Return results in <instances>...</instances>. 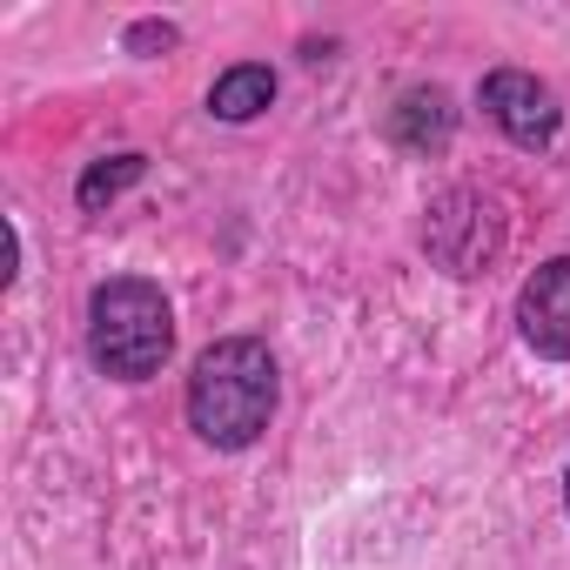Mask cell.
Returning <instances> with one entry per match:
<instances>
[{
    "mask_svg": "<svg viewBox=\"0 0 570 570\" xmlns=\"http://www.w3.org/2000/svg\"><path fill=\"white\" fill-rule=\"evenodd\" d=\"M275 403H282V370L255 336H222L188 370V430L215 450H248L275 423Z\"/></svg>",
    "mask_w": 570,
    "mask_h": 570,
    "instance_id": "6da1fadb",
    "label": "cell"
},
{
    "mask_svg": "<svg viewBox=\"0 0 570 570\" xmlns=\"http://www.w3.org/2000/svg\"><path fill=\"white\" fill-rule=\"evenodd\" d=\"M175 350V309L155 282L115 275L88 296V356L115 383H148Z\"/></svg>",
    "mask_w": 570,
    "mask_h": 570,
    "instance_id": "7a4b0ae2",
    "label": "cell"
},
{
    "mask_svg": "<svg viewBox=\"0 0 570 570\" xmlns=\"http://www.w3.org/2000/svg\"><path fill=\"white\" fill-rule=\"evenodd\" d=\"M476 101H483V115H490L517 148H543V141L557 135V121H563L557 95H550L537 75H523V68H497V75H483Z\"/></svg>",
    "mask_w": 570,
    "mask_h": 570,
    "instance_id": "3957f363",
    "label": "cell"
},
{
    "mask_svg": "<svg viewBox=\"0 0 570 570\" xmlns=\"http://www.w3.org/2000/svg\"><path fill=\"white\" fill-rule=\"evenodd\" d=\"M517 323H523V343L550 363H570V255L543 262L523 296H517Z\"/></svg>",
    "mask_w": 570,
    "mask_h": 570,
    "instance_id": "277c9868",
    "label": "cell"
},
{
    "mask_svg": "<svg viewBox=\"0 0 570 570\" xmlns=\"http://www.w3.org/2000/svg\"><path fill=\"white\" fill-rule=\"evenodd\" d=\"M450 128H456V108H450L443 88H410V95L396 101V121H390V135H396L410 155H436V148H450Z\"/></svg>",
    "mask_w": 570,
    "mask_h": 570,
    "instance_id": "5b68a950",
    "label": "cell"
},
{
    "mask_svg": "<svg viewBox=\"0 0 570 570\" xmlns=\"http://www.w3.org/2000/svg\"><path fill=\"white\" fill-rule=\"evenodd\" d=\"M268 101H275V75H268V68H255V61L228 68V75L208 88V115H222V121H255Z\"/></svg>",
    "mask_w": 570,
    "mask_h": 570,
    "instance_id": "8992f818",
    "label": "cell"
},
{
    "mask_svg": "<svg viewBox=\"0 0 570 570\" xmlns=\"http://www.w3.org/2000/svg\"><path fill=\"white\" fill-rule=\"evenodd\" d=\"M141 168H148V155H108V161H95V168L81 175V188H75V195H81V208H88V215H101V202H115L128 181H141Z\"/></svg>",
    "mask_w": 570,
    "mask_h": 570,
    "instance_id": "52a82bcc",
    "label": "cell"
},
{
    "mask_svg": "<svg viewBox=\"0 0 570 570\" xmlns=\"http://www.w3.org/2000/svg\"><path fill=\"white\" fill-rule=\"evenodd\" d=\"M128 48H175V28H168V21H161V28L148 21V28H135V35H128Z\"/></svg>",
    "mask_w": 570,
    "mask_h": 570,
    "instance_id": "ba28073f",
    "label": "cell"
},
{
    "mask_svg": "<svg viewBox=\"0 0 570 570\" xmlns=\"http://www.w3.org/2000/svg\"><path fill=\"white\" fill-rule=\"evenodd\" d=\"M563 503H570V470H563Z\"/></svg>",
    "mask_w": 570,
    "mask_h": 570,
    "instance_id": "9c48e42d",
    "label": "cell"
}]
</instances>
